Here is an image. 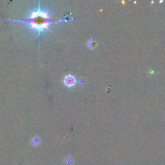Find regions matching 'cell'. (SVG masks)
Segmentation results:
<instances>
[{
    "instance_id": "6da1fadb",
    "label": "cell",
    "mask_w": 165,
    "mask_h": 165,
    "mask_svg": "<svg viewBox=\"0 0 165 165\" xmlns=\"http://www.w3.org/2000/svg\"><path fill=\"white\" fill-rule=\"evenodd\" d=\"M48 22L47 14L40 10L33 12L30 20V23L32 28L40 31L47 29Z\"/></svg>"
},
{
    "instance_id": "7a4b0ae2",
    "label": "cell",
    "mask_w": 165,
    "mask_h": 165,
    "mask_svg": "<svg viewBox=\"0 0 165 165\" xmlns=\"http://www.w3.org/2000/svg\"><path fill=\"white\" fill-rule=\"evenodd\" d=\"M64 83L67 85V87H72L76 83V79L74 76L69 75L65 77L64 79Z\"/></svg>"
},
{
    "instance_id": "3957f363",
    "label": "cell",
    "mask_w": 165,
    "mask_h": 165,
    "mask_svg": "<svg viewBox=\"0 0 165 165\" xmlns=\"http://www.w3.org/2000/svg\"><path fill=\"white\" fill-rule=\"evenodd\" d=\"M32 143L34 145H37L38 143H39V139H38V138H34L32 140Z\"/></svg>"
},
{
    "instance_id": "277c9868",
    "label": "cell",
    "mask_w": 165,
    "mask_h": 165,
    "mask_svg": "<svg viewBox=\"0 0 165 165\" xmlns=\"http://www.w3.org/2000/svg\"><path fill=\"white\" fill-rule=\"evenodd\" d=\"M95 43L94 41H91V43H90V46H92V47H93V46H95Z\"/></svg>"
}]
</instances>
